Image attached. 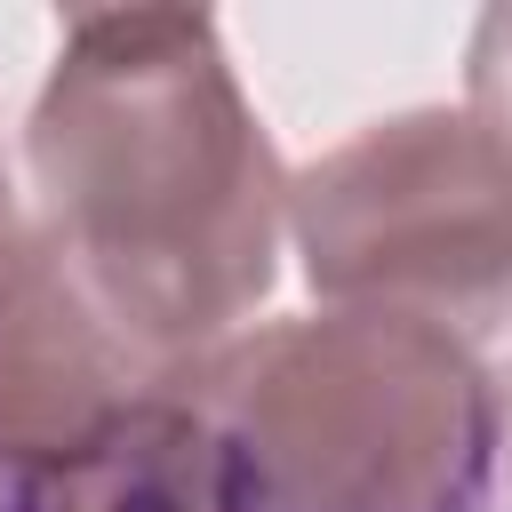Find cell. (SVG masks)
<instances>
[{
	"mask_svg": "<svg viewBox=\"0 0 512 512\" xmlns=\"http://www.w3.org/2000/svg\"><path fill=\"white\" fill-rule=\"evenodd\" d=\"M24 168L40 248L168 392L248 336L280 272L288 176L208 16H72L24 128Z\"/></svg>",
	"mask_w": 512,
	"mask_h": 512,
	"instance_id": "1",
	"label": "cell"
},
{
	"mask_svg": "<svg viewBox=\"0 0 512 512\" xmlns=\"http://www.w3.org/2000/svg\"><path fill=\"white\" fill-rule=\"evenodd\" d=\"M256 512H480L504 400L480 352L416 312L328 304L176 376Z\"/></svg>",
	"mask_w": 512,
	"mask_h": 512,
	"instance_id": "2",
	"label": "cell"
},
{
	"mask_svg": "<svg viewBox=\"0 0 512 512\" xmlns=\"http://www.w3.org/2000/svg\"><path fill=\"white\" fill-rule=\"evenodd\" d=\"M312 296L416 312L464 344L512 312V144L464 104L368 120L288 176Z\"/></svg>",
	"mask_w": 512,
	"mask_h": 512,
	"instance_id": "3",
	"label": "cell"
},
{
	"mask_svg": "<svg viewBox=\"0 0 512 512\" xmlns=\"http://www.w3.org/2000/svg\"><path fill=\"white\" fill-rule=\"evenodd\" d=\"M152 392L168 384L112 336L40 232H24L0 256V480L16 488L64 464Z\"/></svg>",
	"mask_w": 512,
	"mask_h": 512,
	"instance_id": "4",
	"label": "cell"
},
{
	"mask_svg": "<svg viewBox=\"0 0 512 512\" xmlns=\"http://www.w3.org/2000/svg\"><path fill=\"white\" fill-rule=\"evenodd\" d=\"M16 512H256V504L224 432L184 392H152L64 464L16 480Z\"/></svg>",
	"mask_w": 512,
	"mask_h": 512,
	"instance_id": "5",
	"label": "cell"
},
{
	"mask_svg": "<svg viewBox=\"0 0 512 512\" xmlns=\"http://www.w3.org/2000/svg\"><path fill=\"white\" fill-rule=\"evenodd\" d=\"M464 88H472V112L512 144V8H488L480 16L472 56H464Z\"/></svg>",
	"mask_w": 512,
	"mask_h": 512,
	"instance_id": "6",
	"label": "cell"
},
{
	"mask_svg": "<svg viewBox=\"0 0 512 512\" xmlns=\"http://www.w3.org/2000/svg\"><path fill=\"white\" fill-rule=\"evenodd\" d=\"M24 232H32V224H24V208H16V184H8V160H0V256H8Z\"/></svg>",
	"mask_w": 512,
	"mask_h": 512,
	"instance_id": "7",
	"label": "cell"
},
{
	"mask_svg": "<svg viewBox=\"0 0 512 512\" xmlns=\"http://www.w3.org/2000/svg\"><path fill=\"white\" fill-rule=\"evenodd\" d=\"M504 448H512V424H504Z\"/></svg>",
	"mask_w": 512,
	"mask_h": 512,
	"instance_id": "8",
	"label": "cell"
}]
</instances>
